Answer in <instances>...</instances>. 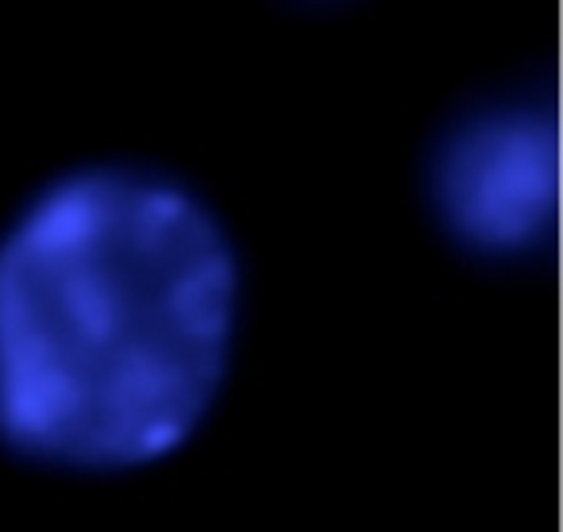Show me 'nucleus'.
I'll return each mask as SVG.
<instances>
[{
  "label": "nucleus",
  "instance_id": "obj_1",
  "mask_svg": "<svg viewBox=\"0 0 563 532\" xmlns=\"http://www.w3.org/2000/svg\"><path fill=\"white\" fill-rule=\"evenodd\" d=\"M240 329V247L197 189L63 174L0 232V444L70 475L155 467L217 413Z\"/></svg>",
  "mask_w": 563,
  "mask_h": 532
},
{
  "label": "nucleus",
  "instance_id": "obj_2",
  "mask_svg": "<svg viewBox=\"0 0 563 532\" xmlns=\"http://www.w3.org/2000/svg\"><path fill=\"white\" fill-rule=\"evenodd\" d=\"M432 209L455 243L486 258H529L555 224L560 140L548 101L509 97L471 112L432 158Z\"/></svg>",
  "mask_w": 563,
  "mask_h": 532
}]
</instances>
